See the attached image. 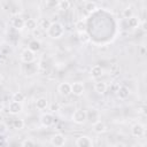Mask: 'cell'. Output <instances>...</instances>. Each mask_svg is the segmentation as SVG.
<instances>
[{
  "label": "cell",
  "mask_w": 147,
  "mask_h": 147,
  "mask_svg": "<svg viewBox=\"0 0 147 147\" xmlns=\"http://www.w3.org/2000/svg\"><path fill=\"white\" fill-rule=\"evenodd\" d=\"M77 147H92L93 141L88 136H79L76 139Z\"/></svg>",
  "instance_id": "7"
},
{
  "label": "cell",
  "mask_w": 147,
  "mask_h": 147,
  "mask_svg": "<svg viewBox=\"0 0 147 147\" xmlns=\"http://www.w3.org/2000/svg\"><path fill=\"white\" fill-rule=\"evenodd\" d=\"M65 144V136L62 133H55L51 137V145L54 147H62Z\"/></svg>",
  "instance_id": "6"
},
{
  "label": "cell",
  "mask_w": 147,
  "mask_h": 147,
  "mask_svg": "<svg viewBox=\"0 0 147 147\" xmlns=\"http://www.w3.org/2000/svg\"><path fill=\"white\" fill-rule=\"evenodd\" d=\"M142 30H144V31H146V22H145V21L142 22Z\"/></svg>",
  "instance_id": "39"
},
{
  "label": "cell",
  "mask_w": 147,
  "mask_h": 147,
  "mask_svg": "<svg viewBox=\"0 0 147 147\" xmlns=\"http://www.w3.org/2000/svg\"><path fill=\"white\" fill-rule=\"evenodd\" d=\"M11 26H13L15 30L21 31V30H23L24 26H25V20H24L21 15L14 16V18L11 20Z\"/></svg>",
  "instance_id": "9"
},
{
  "label": "cell",
  "mask_w": 147,
  "mask_h": 147,
  "mask_svg": "<svg viewBox=\"0 0 147 147\" xmlns=\"http://www.w3.org/2000/svg\"><path fill=\"white\" fill-rule=\"evenodd\" d=\"M11 125H13V127H14L15 130H22V129L24 127L25 123H24V121H23L22 118H14Z\"/></svg>",
  "instance_id": "24"
},
{
  "label": "cell",
  "mask_w": 147,
  "mask_h": 147,
  "mask_svg": "<svg viewBox=\"0 0 147 147\" xmlns=\"http://www.w3.org/2000/svg\"><path fill=\"white\" fill-rule=\"evenodd\" d=\"M45 5L47 7H56L57 6V1H46Z\"/></svg>",
  "instance_id": "32"
},
{
  "label": "cell",
  "mask_w": 147,
  "mask_h": 147,
  "mask_svg": "<svg viewBox=\"0 0 147 147\" xmlns=\"http://www.w3.org/2000/svg\"><path fill=\"white\" fill-rule=\"evenodd\" d=\"M7 131H8V126H7V124H6L5 122H1V121H0V136L6 134Z\"/></svg>",
  "instance_id": "30"
},
{
  "label": "cell",
  "mask_w": 147,
  "mask_h": 147,
  "mask_svg": "<svg viewBox=\"0 0 147 147\" xmlns=\"http://www.w3.org/2000/svg\"><path fill=\"white\" fill-rule=\"evenodd\" d=\"M90 75H91L92 78L98 79V78H100V77L103 75V68H102L101 65H99V64H95V65H93V67L91 68Z\"/></svg>",
  "instance_id": "16"
},
{
  "label": "cell",
  "mask_w": 147,
  "mask_h": 147,
  "mask_svg": "<svg viewBox=\"0 0 147 147\" xmlns=\"http://www.w3.org/2000/svg\"><path fill=\"white\" fill-rule=\"evenodd\" d=\"M24 29H26V30L30 31V32L36 31V30L38 29V23H37V21H36L34 18H28V20H25V26H24Z\"/></svg>",
  "instance_id": "17"
},
{
  "label": "cell",
  "mask_w": 147,
  "mask_h": 147,
  "mask_svg": "<svg viewBox=\"0 0 147 147\" xmlns=\"http://www.w3.org/2000/svg\"><path fill=\"white\" fill-rule=\"evenodd\" d=\"M84 91H85V87L82 82H75L74 84H71V94L76 96H80L83 95Z\"/></svg>",
  "instance_id": "10"
},
{
  "label": "cell",
  "mask_w": 147,
  "mask_h": 147,
  "mask_svg": "<svg viewBox=\"0 0 147 147\" xmlns=\"http://www.w3.org/2000/svg\"><path fill=\"white\" fill-rule=\"evenodd\" d=\"M2 79H3V77H2V75H1V74H0V84H1V83H2Z\"/></svg>",
  "instance_id": "40"
},
{
  "label": "cell",
  "mask_w": 147,
  "mask_h": 147,
  "mask_svg": "<svg viewBox=\"0 0 147 147\" xmlns=\"http://www.w3.org/2000/svg\"><path fill=\"white\" fill-rule=\"evenodd\" d=\"M11 99H13V101H17V102L22 103L25 100V95L23 92H14L11 95Z\"/></svg>",
  "instance_id": "26"
},
{
  "label": "cell",
  "mask_w": 147,
  "mask_h": 147,
  "mask_svg": "<svg viewBox=\"0 0 147 147\" xmlns=\"http://www.w3.org/2000/svg\"><path fill=\"white\" fill-rule=\"evenodd\" d=\"M71 119H72L74 123H76V124H78V125L84 124V123L87 121V113H86V110H85V109H82V108L76 109V110L72 113Z\"/></svg>",
  "instance_id": "2"
},
{
  "label": "cell",
  "mask_w": 147,
  "mask_h": 147,
  "mask_svg": "<svg viewBox=\"0 0 147 147\" xmlns=\"http://www.w3.org/2000/svg\"><path fill=\"white\" fill-rule=\"evenodd\" d=\"M20 59H21V61H22L23 63L30 64V63L34 62V60H36V53H33V52L30 51L29 48H24V49L21 52Z\"/></svg>",
  "instance_id": "3"
},
{
  "label": "cell",
  "mask_w": 147,
  "mask_h": 147,
  "mask_svg": "<svg viewBox=\"0 0 147 147\" xmlns=\"http://www.w3.org/2000/svg\"><path fill=\"white\" fill-rule=\"evenodd\" d=\"M122 15H123V17L124 18H130V17H132L133 15H134V7L132 6V5H127V6H125L124 8H123V10H122Z\"/></svg>",
  "instance_id": "19"
},
{
  "label": "cell",
  "mask_w": 147,
  "mask_h": 147,
  "mask_svg": "<svg viewBox=\"0 0 147 147\" xmlns=\"http://www.w3.org/2000/svg\"><path fill=\"white\" fill-rule=\"evenodd\" d=\"M118 71H119V69L117 68L116 64H114V65L110 68V72H111V75H115V72H118Z\"/></svg>",
  "instance_id": "33"
},
{
  "label": "cell",
  "mask_w": 147,
  "mask_h": 147,
  "mask_svg": "<svg viewBox=\"0 0 147 147\" xmlns=\"http://www.w3.org/2000/svg\"><path fill=\"white\" fill-rule=\"evenodd\" d=\"M141 53H142V54H145V47H142V48H141Z\"/></svg>",
  "instance_id": "41"
},
{
  "label": "cell",
  "mask_w": 147,
  "mask_h": 147,
  "mask_svg": "<svg viewBox=\"0 0 147 147\" xmlns=\"http://www.w3.org/2000/svg\"><path fill=\"white\" fill-rule=\"evenodd\" d=\"M40 124L44 126V127H51L53 124H54V116L52 113H44L40 118Z\"/></svg>",
  "instance_id": "5"
},
{
  "label": "cell",
  "mask_w": 147,
  "mask_h": 147,
  "mask_svg": "<svg viewBox=\"0 0 147 147\" xmlns=\"http://www.w3.org/2000/svg\"><path fill=\"white\" fill-rule=\"evenodd\" d=\"M78 39L80 40V42L86 44L91 40V37H90V33L87 31H82V32H78Z\"/></svg>",
  "instance_id": "23"
},
{
  "label": "cell",
  "mask_w": 147,
  "mask_h": 147,
  "mask_svg": "<svg viewBox=\"0 0 147 147\" xmlns=\"http://www.w3.org/2000/svg\"><path fill=\"white\" fill-rule=\"evenodd\" d=\"M114 147H126V145H125V144H123V142H117Z\"/></svg>",
  "instance_id": "35"
},
{
  "label": "cell",
  "mask_w": 147,
  "mask_h": 147,
  "mask_svg": "<svg viewBox=\"0 0 147 147\" xmlns=\"http://www.w3.org/2000/svg\"><path fill=\"white\" fill-rule=\"evenodd\" d=\"M3 107H5V106H3V102H2L1 100H0V113H1L2 110H3Z\"/></svg>",
  "instance_id": "38"
},
{
  "label": "cell",
  "mask_w": 147,
  "mask_h": 147,
  "mask_svg": "<svg viewBox=\"0 0 147 147\" xmlns=\"http://www.w3.org/2000/svg\"><path fill=\"white\" fill-rule=\"evenodd\" d=\"M60 103L59 102H53L51 106H49V109H51V111L52 113H55V111H59L60 110Z\"/></svg>",
  "instance_id": "31"
},
{
  "label": "cell",
  "mask_w": 147,
  "mask_h": 147,
  "mask_svg": "<svg viewBox=\"0 0 147 147\" xmlns=\"http://www.w3.org/2000/svg\"><path fill=\"white\" fill-rule=\"evenodd\" d=\"M107 90H108V85H107V83L103 82V80H98V82L94 84V91H95L98 94H100V95L105 94V93L107 92Z\"/></svg>",
  "instance_id": "15"
},
{
  "label": "cell",
  "mask_w": 147,
  "mask_h": 147,
  "mask_svg": "<svg viewBox=\"0 0 147 147\" xmlns=\"http://www.w3.org/2000/svg\"><path fill=\"white\" fill-rule=\"evenodd\" d=\"M22 110H23L22 103L17 102V101H13V100L9 102V105H8V111H9V114H11V115H17V114H20Z\"/></svg>",
  "instance_id": "11"
},
{
  "label": "cell",
  "mask_w": 147,
  "mask_h": 147,
  "mask_svg": "<svg viewBox=\"0 0 147 147\" xmlns=\"http://www.w3.org/2000/svg\"><path fill=\"white\" fill-rule=\"evenodd\" d=\"M145 132H146V127L144 124L141 123H136L131 126V134L136 138H141L145 136Z\"/></svg>",
  "instance_id": "4"
},
{
  "label": "cell",
  "mask_w": 147,
  "mask_h": 147,
  "mask_svg": "<svg viewBox=\"0 0 147 147\" xmlns=\"http://www.w3.org/2000/svg\"><path fill=\"white\" fill-rule=\"evenodd\" d=\"M126 23H127V26L131 28V29H137L140 26V18L136 15H133L132 17L127 18L126 20Z\"/></svg>",
  "instance_id": "18"
},
{
  "label": "cell",
  "mask_w": 147,
  "mask_h": 147,
  "mask_svg": "<svg viewBox=\"0 0 147 147\" xmlns=\"http://www.w3.org/2000/svg\"><path fill=\"white\" fill-rule=\"evenodd\" d=\"M145 109H146V108H145V106H141V107H139V108H138V113L144 115V114H145Z\"/></svg>",
  "instance_id": "34"
},
{
  "label": "cell",
  "mask_w": 147,
  "mask_h": 147,
  "mask_svg": "<svg viewBox=\"0 0 147 147\" xmlns=\"http://www.w3.org/2000/svg\"><path fill=\"white\" fill-rule=\"evenodd\" d=\"M57 92L62 96H68L69 94H71V84L68 83V82L60 83L59 86H57Z\"/></svg>",
  "instance_id": "8"
},
{
  "label": "cell",
  "mask_w": 147,
  "mask_h": 147,
  "mask_svg": "<svg viewBox=\"0 0 147 147\" xmlns=\"http://www.w3.org/2000/svg\"><path fill=\"white\" fill-rule=\"evenodd\" d=\"M34 106L38 110H45L46 108H48V99L45 96H39L37 98V100L34 101Z\"/></svg>",
  "instance_id": "14"
},
{
  "label": "cell",
  "mask_w": 147,
  "mask_h": 147,
  "mask_svg": "<svg viewBox=\"0 0 147 147\" xmlns=\"http://www.w3.org/2000/svg\"><path fill=\"white\" fill-rule=\"evenodd\" d=\"M84 8L88 11V13H92L96 9V3L95 2H92V1H87L84 3Z\"/></svg>",
  "instance_id": "27"
},
{
  "label": "cell",
  "mask_w": 147,
  "mask_h": 147,
  "mask_svg": "<svg viewBox=\"0 0 147 147\" xmlns=\"http://www.w3.org/2000/svg\"><path fill=\"white\" fill-rule=\"evenodd\" d=\"M0 147H7V144L2 140H0Z\"/></svg>",
  "instance_id": "37"
},
{
  "label": "cell",
  "mask_w": 147,
  "mask_h": 147,
  "mask_svg": "<svg viewBox=\"0 0 147 147\" xmlns=\"http://www.w3.org/2000/svg\"><path fill=\"white\" fill-rule=\"evenodd\" d=\"M30 51H32L33 53H36V52H38L39 49H40V41H38L37 39H34V40H31L30 42H29V47H28Z\"/></svg>",
  "instance_id": "25"
},
{
  "label": "cell",
  "mask_w": 147,
  "mask_h": 147,
  "mask_svg": "<svg viewBox=\"0 0 147 147\" xmlns=\"http://www.w3.org/2000/svg\"><path fill=\"white\" fill-rule=\"evenodd\" d=\"M76 29H77V32H82V31H86V24L85 22H83V20H79L76 22Z\"/></svg>",
  "instance_id": "28"
},
{
  "label": "cell",
  "mask_w": 147,
  "mask_h": 147,
  "mask_svg": "<svg viewBox=\"0 0 147 147\" xmlns=\"http://www.w3.org/2000/svg\"><path fill=\"white\" fill-rule=\"evenodd\" d=\"M86 113H87V119H90L91 122L93 121L94 123L99 121V111L96 109H91V111H86Z\"/></svg>",
  "instance_id": "22"
},
{
  "label": "cell",
  "mask_w": 147,
  "mask_h": 147,
  "mask_svg": "<svg viewBox=\"0 0 147 147\" xmlns=\"http://www.w3.org/2000/svg\"><path fill=\"white\" fill-rule=\"evenodd\" d=\"M130 93H131L130 88L126 87V86H124V85L118 86V88H117V91H116L117 98H118L119 100H126V99L130 96Z\"/></svg>",
  "instance_id": "12"
},
{
  "label": "cell",
  "mask_w": 147,
  "mask_h": 147,
  "mask_svg": "<svg viewBox=\"0 0 147 147\" xmlns=\"http://www.w3.org/2000/svg\"><path fill=\"white\" fill-rule=\"evenodd\" d=\"M92 127H93V131L96 133V134H102V133H105L106 131H107V125H106V123L105 122H102V121H96V122H94L93 123V125H92Z\"/></svg>",
  "instance_id": "13"
},
{
  "label": "cell",
  "mask_w": 147,
  "mask_h": 147,
  "mask_svg": "<svg viewBox=\"0 0 147 147\" xmlns=\"http://www.w3.org/2000/svg\"><path fill=\"white\" fill-rule=\"evenodd\" d=\"M46 33L52 39H59L64 34V26L60 22H52Z\"/></svg>",
  "instance_id": "1"
},
{
  "label": "cell",
  "mask_w": 147,
  "mask_h": 147,
  "mask_svg": "<svg viewBox=\"0 0 147 147\" xmlns=\"http://www.w3.org/2000/svg\"><path fill=\"white\" fill-rule=\"evenodd\" d=\"M37 23H38V29L44 30V31H47V29L49 28V25H51V23H52V22H51L48 18L42 17V18H40Z\"/></svg>",
  "instance_id": "20"
},
{
  "label": "cell",
  "mask_w": 147,
  "mask_h": 147,
  "mask_svg": "<svg viewBox=\"0 0 147 147\" xmlns=\"http://www.w3.org/2000/svg\"><path fill=\"white\" fill-rule=\"evenodd\" d=\"M131 147H144V145H142V144H139V142H138V144H133V145H132Z\"/></svg>",
  "instance_id": "36"
},
{
  "label": "cell",
  "mask_w": 147,
  "mask_h": 147,
  "mask_svg": "<svg viewBox=\"0 0 147 147\" xmlns=\"http://www.w3.org/2000/svg\"><path fill=\"white\" fill-rule=\"evenodd\" d=\"M70 7H71V2L68 1V0H61V1H57V6H56V8H57L59 10H61V11H65V10H68Z\"/></svg>",
  "instance_id": "21"
},
{
  "label": "cell",
  "mask_w": 147,
  "mask_h": 147,
  "mask_svg": "<svg viewBox=\"0 0 147 147\" xmlns=\"http://www.w3.org/2000/svg\"><path fill=\"white\" fill-rule=\"evenodd\" d=\"M21 147H36V144L32 139H25L22 141Z\"/></svg>",
  "instance_id": "29"
}]
</instances>
